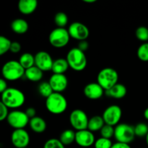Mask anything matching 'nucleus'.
Returning <instances> with one entry per match:
<instances>
[{"label":"nucleus","mask_w":148,"mask_h":148,"mask_svg":"<svg viewBox=\"0 0 148 148\" xmlns=\"http://www.w3.org/2000/svg\"><path fill=\"white\" fill-rule=\"evenodd\" d=\"M1 102L9 108H18L25 101L24 93L15 88H8L1 93Z\"/></svg>","instance_id":"f257e3e1"},{"label":"nucleus","mask_w":148,"mask_h":148,"mask_svg":"<svg viewBox=\"0 0 148 148\" xmlns=\"http://www.w3.org/2000/svg\"><path fill=\"white\" fill-rule=\"evenodd\" d=\"M69 67L77 72L84 70L88 64L86 55L85 52L77 47H74L68 51L66 57Z\"/></svg>","instance_id":"f03ea898"},{"label":"nucleus","mask_w":148,"mask_h":148,"mask_svg":"<svg viewBox=\"0 0 148 148\" xmlns=\"http://www.w3.org/2000/svg\"><path fill=\"white\" fill-rule=\"evenodd\" d=\"M46 107L53 114H63L67 108V101L62 93L53 92L46 98Z\"/></svg>","instance_id":"7ed1b4c3"},{"label":"nucleus","mask_w":148,"mask_h":148,"mask_svg":"<svg viewBox=\"0 0 148 148\" xmlns=\"http://www.w3.org/2000/svg\"><path fill=\"white\" fill-rule=\"evenodd\" d=\"M25 69L22 66L19 61L10 60L6 62L2 66L1 73L6 80L14 81L20 79L25 75Z\"/></svg>","instance_id":"20e7f679"},{"label":"nucleus","mask_w":148,"mask_h":148,"mask_svg":"<svg viewBox=\"0 0 148 148\" xmlns=\"http://www.w3.org/2000/svg\"><path fill=\"white\" fill-rule=\"evenodd\" d=\"M119 75L116 69L106 67L101 69L97 76V82L106 90L111 89L118 83Z\"/></svg>","instance_id":"39448f33"},{"label":"nucleus","mask_w":148,"mask_h":148,"mask_svg":"<svg viewBox=\"0 0 148 148\" xmlns=\"http://www.w3.org/2000/svg\"><path fill=\"white\" fill-rule=\"evenodd\" d=\"M134 127L128 124H119L116 126L114 137L118 143L130 144L135 138Z\"/></svg>","instance_id":"423d86ee"},{"label":"nucleus","mask_w":148,"mask_h":148,"mask_svg":"<svg viewBox=\"0 0 148 148\" xmlns=\"http://www.w3.org/2000/svg\"><path fill=\"white\" fill-rule=\"evenodd\" d=\"M70 38L68 29L64 27H56L51 30L49 36V40L52 46L61 49L68 44Z\"/></svg>","instance_id":"0eeeda50"},{"label":"nucleus","mask_w":148,"mask_h":148,"mask_svg":"<svg viewBox=\"0 0 148 148\" xmlns=\"http://www.w3.org/2000/svg\"><path fill=\"white\" fill-rule=\"evenodd\" d=\"M7 121L10 127L14 130H19L24 129L30 122V119L24 111L14 110L10 112Z\"/></svg>","instance_id":"6e6552de"},{"label":"nucleus","mask_w":148,"mask_h":148,"mask_svg":"<svg viewBox=\"0 0 148 148\" xmlns=\"http://www.w3.org/2000/svg\"><path fill=\"white\" fill-rule=\"evenodd\" d=\"M88 115L81 109H75L71 112L69 116V122L72 127L77 131L87 130L88 126Z\"/></svg>","instance_id":"1a4fd4ad"},{"label":"nucleus","mask_w":148,"mask_h":148,"mask_svg":"<svg viewBox=\"0 0 148 148\" xmlns=\"http://www.w3.org/2000/svg\"><path fill=\"white\" fill-rule=\"evenodd\" d=\"M103 119L106 124L114 126L118 125L122 116V110L117 105H111L105 109L103 113Z\"/></svg>","instance_id":"9d476101"},{"label":"nucleus","mask_w":148,"mask_h":148,"mask_svg":"<svg viewBox=\"0 0 148 148\" xmlns=\"http://www.w3.org/2000/svg\"><path fill=\"white\" fill-rule=\"evenodd\" d=\"M70 37L78 40H86L90 35L88 27L80 22H74L69 25L68 27Z\"/></svg>","instance_id":"9b49d317"},{"label":"nucleus","mask_w":148,"mask_h":148,"mask_svg":"<svg viewBox=\"0 0 148 148\" xmlns=\"http://www.w3.org/2000/svg\"><path fill=\"white\" fill-rule=\"evenodd\" d=\"M30 140V135L25 129L14 130L11 134V142L16 148H26Z\"/></svg>","instance_id":"f8f14e48"},{"label":"nucleus","mask_w":148,"mask_h":148,"mask_svg":"<svg viewBox=\"0 0 148 148\" xmlns=\"http://www.w3.org/2000/svg\"><path fill=\"white\" fill-rule=\"evenodd\" d=\"M53 63V59L47 51H40L35 55V65L43 72L51 70Z\"/></svg>","instance_id":"ddd939ff"},{"label":"nucleus","mask_w":148,"mask_h":148,"mask_svg":"<svg viewBox=\"0 0 148 148\" xmlns=\"http://www.w3.org/2000/svg\"><path fill=\"white\" fill-rule=\"evenodd\" d=\"M75 142L82 147H89L95 144V138L93 133L87 130L76 132Z\"/></svg>","instance_id":"4468645a"},{"label":"nucleus","mask_w":148,"mask_h":148,"mask_svg":"<svg viewBox=\"0 0 148 148\" xmlns=\"http://www.w3.org/2000/svg\"><path fill=\"white\" fill-rule=\"evenodd\" d=\"M53 92H63L68 86V79L64 74H53L49 80Z\"/></svg>","instance_id":"2eb2a0df"},{"label":"nucleus","mask_w":148,"mask_h":148,"mask_svg":"<svg viewBox=\"0 0 148 148\" xmlns=\"http://www.w3.org/2000/svg\"><path fill=\"white\" fill-rule=\"evenodd\" d=\"M105 90L98 82L87 84L83 90L84 95L90 100H98L103 95Z\"/></svg>","instance_id":"dca6fc26"},{"label":"nucleus","mask_w":148,"mask_h":148,"mask_svg":"<svg viewBox=\"0 0 148 148\" xmlns=\"http://www.w3.org/2000/svg\"><path fill=\"white\" fill-rule=\"evenodd\" d=\"M127 93V89L126 86L120 83H117L111 89L105 91V94L107 96L116 98V99H121L125 97Z\"/></svg>","instance_id":"f3484780"},{"label":"nucleus","mask_w":148,"mask_h":148,"mask_svg":"<svg viewBox=\"0 0 148 148\" xmlns=\"http://www.w3.org/2000/svg\"><path fill=\"white\" fill-rule=\"evenodd\" d=\"M17 7L22 14H30L37 8L38 1L37 0H20Z\"/></svg>","instance_id":"a211bd4d"},{"label":"nucleus","mask_w":148,"mask_h":148,"mask_svg":"<svg viewBox=\"0 0 148 148\" xmlns=\"http://www.w3.org/2000/svg\"><path fill=\"white\" fill-rule=\"evenodd\" d=\"M30 129L36 133H43L47 128L46 121L43 118L39 116H35L30 119L29 122Z\"/></svg>","instance_id":"6ab92c4d"},{"label":"nucleus","mask_w":148,"mask_h":148,"mask_svg":"<svg viewBox=\"0 0 148 148\" xmlns=\"http://www.w3.org/2000/svg\"><path fill=\"white\" fill-rule=\"evenodd\" d=\"M11 29L17 34H23L27 31L29 25L25 20L22 18H17L11 23Z\"/></svg>","instance_id":"aec40b11"},{"label":"nucleus","mask_w":148,"mask_h":148,"mask_svg":"<svg viewBox=\"0 0 148 148\" xmlns=\"http://www.w3.org/2000/svg\"><path fill=\"white\" fill-rule=\"evenodd\" d=\"M25 76L27 79L32 82H38L43 78V72L35 65L29 69H25Z\"/></svg>","instance_id":"412c9836"},{"label":"nucleus","mask_w":148,"mask_h":148,"mask_svg":"<svg viewBox=\"0 0 148 148\" xmlns=\"http://www.w3.org/2000/svg\"><path fill=\"white\" fill-rule=\"evenodd\" d=\"M105 121H104L103 116H94L91 117L88 121V130H90L92 132H97L101 131V129L105 125Z\"/></svg>","instance_id":"4be33fe9"},{"label":"nucleus","mask_w":148,"mask_h":148,"mask_svg":"<svg viewBox=\"0 0 148 148\" xmlns=\"http://www.w3.org/2000/svg\"><path fill=\"white\" fill-rule=\"evenodd\" d=\"M69 66V64L66 59L59 58L53 61L51 71L53 72V74H64Z\"/></svg>","instance_id":"5701e85b"},{"label":"nucleus","mask_w":148,"mask_h":148,"mask_svg":"<svg viewBox=\"0 0 148 148\" xmlns=\"http://www.w3.org/2000/svg\"><path fill=\"white\" fill-rule=\"evenodd\" d=\"M76 132L72 130H66L60 134L59 140L64 145H69L75 141Z\"/></svg>","instance_id":"b1692460"},{"label":"nucleus","mask_w":148,"mask_h":148,"mask_svg":"<svg viewBox=\"0 0 148 148\" xmlns=\"http://www.w3.org/2000/svg\"><path fill=\"white\" fill-rule=\"evenodd\" d=\"M19 62L25 69H29L35 66V56L28 52L23 53L19 59Z\"/></svg>","instance_id":"393cba45"},{"label":"nucleus","mask_w":148,"mask_h":148,"mask_svg":"<svg viewBox=\"0 0 148 148\" xmlns=\"http://www.w3.org/2000/svg\"><path fill=\"white\" fill-rule=\"evenodd\" d=\"M38 91L41 96L47 98L53 92L51 86L49 82H42L39 84Z\"/></svg>","instance_id":"a878e982"},{"label":"nucleus","mask_w":148,"mask_h":148,"mask_svg":"<svg viewBox=\"0 0 148 148\" xmlns=\"http://www.w3.org/2000/svg\"><path fill=\"white\" fill-rule=\"evenodd\" d=\"M54 22L58 27H64L68 23L67 15L63 12H59L55 14Z\"/></svg>","instance_id":"bb28decb"},{"label":"nucleus","mask_w":148,"mask_h":148,"mask_svg":"<svg viewBox=\"0 0 148 148\" xmlns=\"http://www.w3.org/2000/svg\"><path fill=\"white\" fill-rule=\"evenodd\" d=\"M137 55L139 59L143 62H148V42L142 43L139 46Z\"/></svg>","instance_id":"cd10ccee"},{"label":"nucleus","mask_w":148,"mask_h":148,"mask_svg":"<svg viewBox=\"0 0 148 148\" xmlns=\"http://www.w3.org/2000/svg\"><path fill=\"white\" fill-rule=\"evenodd\" d=\"M12 43V42L5 36H0V55L1 56L10 51Z\"/></svg>","instance_id":"c85d7f7f"},{"label":"nucleus","mask_w":148,"mask_h":148,"mask_svg":"<svg viewBox=\"0 0 148 148\" xmlns=\"http://www.w3.org/2000/svg\"><path fill=\"white\" fill-rule=\"evenodd\" d=\"M136 37L144 43L148 41V28L145 26H140L137 28L135 31Z\"/></svg>","instance_id":"c756f323"},{"label":"nucleus","mask_w":148,"mask_h":148,"mask_svg":"<svg viewBox=\"0 0 148 148\" xmlns=\"http://www.w3.org/2000/svg\"><path fill=\"white\" fill-rule=\"evenodd\" d=\"M134 132L137 137H146L148 134V125L145 123H139L134 127Z\"/></svg>","instance_id":"7c9ffc66"},{"label":"nucleus","mask_w":148,"mask_h":148,"mask_svg":"<svg viewBox=\"0 0 148 148\" xmlns=\"http://www.w3.org/2000/svg\"><path fill=\"white\" fill-rule=\"evenodd\" d=\"M114 132H115V128L114 127L105 124L101 130V137L111 139L112 137H114Z\"/></svg>","instance_id":"2f4dec72"},{"label":"nucleus","mask_w":148,"mask_h":148,"mask_svg":"<svg viewBox=\"0 0 148 148\" xmlns=\"http://www.w3.org/2000/svg\"><path fill=\"white\" fill-rule=\"evenodd\" d=\"M113 143L110 139L100 137L95 140L94 147L95 148H111Z\"/></svg>","instance_id":"473e14b6"},{"label":"nucleus","mask_w":148,"mask_h":148,"mask_svg":"<svg viewBox=\"0 0 148 148\" xmlns=\"http://www.w3.org/2000/svg\"><path fill=\"white\" fill-rule=\"evenodd\" d=\"M43 148H65L64 145L56 138H51L45 143Z\"/></svg>","instance_id":"72a5a7b5"},{"label":"nucleus","mask_w":148,"mask_h":148,"mask_svg":"<svg viewBox=\"0 0 148 148\" xmlns=\"http://www.w3.org/2000/svg\"><path fill=\"white\" fill-rule=\"evenodd\" d=\"M8 108L4 103L0 102V121H2L4 119H7L9 115Z\"/></svg>","instance_id":"f704fd0d"},{"label":"nucleus","mask_w":148,"mask_h":148,"mask_svg":"<svg viewBox=\"0 0 148 148\" xmlns=\"http://www.w3.org/2000/svg\"><path fill=\"white\" fill-rule=\"evenodd\" d=\"M21 50V45L19 42L13 41L12 43L11 47H10V51L13 53H17Z\"/></svg>","instance_id":"c9c22d12"},{"label":"nucleus","mask_w":148,"mask_h":148,"mask_svg":"<svg viewBox=\"0 0 148 148\" xmlns=\"http://www.w3.org/2000/svg\"><path fill=\"white\" fill-rule=\"evenodd\" d=\"M88 47H89V43L86 40H80V41L78 43V49H80L81 51H82L83 52H85V51L88 50Z\"/></svg>","instance_id":"e433bc0d"},{"label":"nucleus","mask_w":148,"mask_h":148,"mask_svg":"<svg viewBox=\"0 0 148 148\" xmlns=\"http://www.w3.org/2000/svg\"><path fill=\"white\" fill-rule=\"evenodd\" d=\"M25 114H27V116L29 117V119H30L32 118H34L35 116H36V108H33V107L27 108L25 111Z\"/></svg>","instance_id":"4c0bfd02"},{"label":"nucleus","mask_w":148,"mask_h":148,"mask_svg":"<svg viewBox=\"0 0 148 148\" xmlns=\"http://www.w3.org/2000/svg\"><path fill=\"white\" fill-rule=\"evenodd\" d=\"M7 88H8V87H7V83L6 79H4V78H1L0 79V92L2 93Z\"/></svg>","instance_id":"58836bf2"},{"label":"nucleus","mask_w":148,"mask_h":148,"mask_svg":"<svg viewBox=\"0 0 148 148\" xmlns=\"http://www.w3.org/2000/svg\"><path fill=\"white\" fill-rule=\"evenodd\" d=\"M111 148H132L129 144H125V143H118L116 142V143L113 144Z\"/></svg>","instance_id":"ea45409f"},{"label":"nucleus","mask_w":148,"mask_h":148,"mask_svg":"<svg viewBox=\"0 0 148 148\" xmlns=\"http://www.w3.org/2000/svg\"><path fill=\"white\" fill-rule=\"evenodd\" d=\"M144 116L146 119L148 120V108H146L144 111Z\"/></svg>","instance_id":"a19ab883"},{"label":"nucleus","mask_w":148,"mask_h":148,"mask_svg":"<svg viewBox=\"0 0 148 148\" xmlns=\"http://www.w3.org/2000/svg\"><path fill=\"white\" fill-rule=\"evenodd\" d=\"M83 1L86 3H94L97 1V0H83Z\"/></svg>","instance_id":"79ce46f5"},{"label":"nucleus","mask_w":148,"mask_h":148,"mask_svg":"<svg viewBox=\"0 0 148 148\" xmlns=\"http://www.w3.org/2000/svg\"><path fill=\"white\" fill-rule=\"evenodd\" d=\"M145 138H146V143H147V145L148 146V134H147V136L145 137Z\"/></svg>","instance_id":"37998d69"},{"label":"nucleus","mask_w":148,"mask_h":148,"mask_svg":"<svg viewBox=\"0 0 148 148\" xmlns=\"http://www.w3.org/2000/svg\"><path fill=\"white\" fill-rule=\"evenodd\" d=\"M26 148H27V147H26Z\"/></svg>","instance_id":"c03bdc74"}]
</instances>
